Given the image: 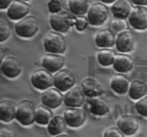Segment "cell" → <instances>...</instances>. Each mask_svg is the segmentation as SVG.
Instances as JSON below:
<instances>
[{
    "mask_svg": "<svg viewBox=\"0 0 147 137\" xmlns=\"http://www.w3.org/2000/svg\"><path fill=\"white\" fill-rule=\"evenodd\" d=\"M36 108L30 100L24 99L17 106L15 118L23 126H29L35 121Z\"/></svg>",
    "mask_w": 147,
    "mask_h": 137,
    "instance_id": "obj_1",
    "label": "cell"
},
{
    "mask_svg": "<svg viewBox=\"0 0 147 137\" xmlns=\"http://www.w3.org/2000/svg\"><path fill=\"white\" fill-rule=\"evenodd\" d=\"M76 17H73L68 12L60 11L50 16V23L55 31L65 33L73 26L76 25Z\"/></svg>",
    "mask_w": 147,
    "mask_h": 137,
    "instance_id": "obj_2",
    "label": "cell"
},
{
    "mask_svg": "<svg viewBox=\"0 0 147 137\" xmlns=\"http://www.w3.org/2000/svg\"><path fill=\"white\" fill-rule=\"evenodd\" d=\"M43 45L46 51L51 54H63L66 49L64 37L57 31L48 33L45 37Z\"/></svg>",
    "mask_w": 147,
    "mask_h": 137,
    "instance_id": "obj_3",
    "label": "cell"
},
{
    "mask_svg": "<svg viewBox=\"0 0 147 137\" xmlns=\"http://www.w3.org/2000/svg\"><path fill=\"white\" fill-rule=\"evenodd\" d=\"M39 24L37 18L29 15L20 19L15 24V31L17 35L22 38H30L37 33Z\"/></svg>",
    "mask_w": 147,
    "mask_h": 137,
    "instance_id": "obj_4",
    "label": "cell"
},
{
    "mask_svg": "<svg viewBox=\"0 0 147 137\" xmlns=\"http://www.w3.org/2000/svg\"><path fill=\"white\" fill-rule=\"evenodd\" d=\"M30 80L33 86L41 91H45L54 85V77L45 68L36 70L32 74Z\"/></svg>",
    "mask_w": 147,
    "mask_h": 137,
    "instance_id": "obj_5",
    "label": "cell"
},
{
    "mask_svg": "<svg viewBox=\"0 0 147 137\" xmlns=\"http://www.w3.org/2000/svg\"><path fill=\"white\" fill-rule=\"evenodd\" d=\"M76 83V77L68 68H61L54 76V86L60 91H67L73 88Z\"/></svg>",
    "mask_w": 147,
    "mask_h": 137,
    "instance_id": "obj_6",
    "label": "cell"
},
{
    "mask_svg": "<svg viewBox=\"0 0 147 137\" xmlns=\"http://www.w3.org/2000/svg\"><path fill=\"white\" fill-rule=\"evenodd\" d=\"M108 14L107 7L102 3L98 2L92 4L87 15L89 24L93 26L101 25L107 19Z\"/></svg>",
    "mask_w": 147,
    "mask_h": 137,
    "instance_id": "obj_7",
    "label": "cell"
},
{
    "mask_svg": "<svg viewBox=\"0 0 147 137\" xmlns=\"http://www.w3.org/2000/svg\"><path fill=\"white\" fill-rule=\"evenodd\" d=\"M22 67L20 61L13 56H7L1 60V71L5 76L14 78L18 76Z\"/></svg>",
    "mask_w": 147,
    "mask_h": 137,
    "instance_id": "obj_8",
    "label": "cell"
},
{
    "mask_svg": "<svg viewBox=\"0 0 147 137\" xmlns=\"http://www.w3.org/2000/svg\"><path fill=\"white\" fill-rule=\"evenodd\" d=\"M129 22L134 29L144 30L147 29V8L144 6L134 7L129 17Z\"/></svg>",
    "mask_w": 147,
    "mask_h": 137,
    "instance_id": "obj_9",
    "label": "cell"
},
{
    "mask_svg": "<svg viewBox=\"0 0 147 137\" xmlns=\"http://www.w3.org/2000/svg\"><path fill=\"white\" fill-rule=\"evenodd\" d=\"M64 118L67 125L73 128H77L83 124L86 119L84 111L77 107H69L65 111Z\"/></svg>",
    "mask_w": 147,
    "mask_h": 137,
    "instance_id": "obj_10",
    "label": "cell"
},
{
    "mask_svg": "<svg viewBox=\"0 0 147 137\" xmlns=\"http://www.w3.org/2000/svg\"><path fill=\"white\" fill-rule=\"evenodd\" d=\"M30 9L28 4L22 0H14L7 9V16L11 20H20L27 15Z\"/></svg>",
    "mask_w": 147,
    "mask_h": 137,
    "instance_id": "obj_11",
    "label": "cell"
},
{
    "mask_svg": "<svg viewBox=\"0 0 147 137\" xmlns=\"http://www.w3.org/2000/svg\"><path fill=\"white\" fill-rule=\"evenodd\" d=\"M63 95L57 88H48L45 90L41 95V101L42 104L50 108H55L60 106L63 102Z\"/></svg>",
    "mask_w": 147,
    "mask_h": 137,
    "instance_id": "obj_12",
    "label": "cell"
},
{
    "mask_svg": "<svg viewBox=\"0 0 147 137\" xmlns=\"http://www.w3.org/2000/svg\"><path fill=\"white\" fill-rule=\"evenodd\" d=\"M117 126L123 134L131 136L134 134L139 128L137 118L131 115H123L117 121Z\"/></svg>",
    "mask_w": 147,
    "mask_h": 137,
    "instance_id": "obj_13",
    "label": "cell"
},
{
    "mask_svg": "<svg viewBox=\"0 0 147 137\" xmlns=\"http://www.w3.org/2000/svg\"><path fill=\"white\" fill-rule=\"evenodd\" d=\"M135 38L129 30H125L119 34L116 40V47L119 51L129 52L134 48Z\"/></svg>",
    "mask_w": 147,
    "mask_h": 137,
    "instance_id": "obj_14",
    "label": "cell"
},
{
    "mask_svg": "<svg viewBox=\"0 0 147 137\" xmlns=\"http://www.w3.org/2000/svg\"><path fill=\"white\" fill-rule=\"evenodd\" d=\"M65 64V58L57 54H47L42 59V65L50 73L60 71Z\"/></svg>",
    "mask_w": 147,
    "mask_h": 137,
    "instance_id": "obj_15",
    "label": "cell"
},
{
    "mask_svg": "<svg viewBox=\"0 0 147 137\" xmlns=\"http://www.w3.org/2000/svg\"><path fill=\"white\" fill-rule=\"evenodd\" d=\"M81 88L85 95L88 97L99 96L104 92L102 84L91 77H88L82 81Z\"/></svg>",
    "mask_w": 147,
    "mask_h": 137,
    "instance_id": "obj_16",
    "label": "cell"
},
{
    "mask_svg": "<svg viewBox=\"0 0 147 137\" xmlns=\"http://www.w3.org/2000/svg\"><path fill=\"white\" fill-rule=\"evenodd\" d=\"M84 93L78 86L69 89L63 97L65 104L68 107H79L84 101Z\"/></svg>",
    "mask_w": 147,
    "mask_h": 137,
    "instance_id": "obj_17",
    "label": "cell"
},
{
    "mask_svg": "<svg viewBox=\"0 0 147 137\" xmlns=\"http://www.w3.org/2000/svg\"><path fill=\"white\" fill-rule=\"evenodd\" d=\"M116 35L111 28H104L99 30L95 37L96 45L102 48L111 47L116 43Z\"/></svg>",
    "mask_w": 147,
    "mask_h": 137,
    "instance_id": "obj_18",
    "label": "cell"
},
{
    "mask_svg": "<svg viewBox=\"0 0 147 137\" xmlns=\"http://www.w3.org/2000/svg\"><path fill=\"white\" fill-rule=\"evenodd\" d=\"M133 8L131 0H116L111 7V11L115 18L126 19L129 17Z\"/></svg>",
    "mask_w": 147,
    "mask_h": 137,
    "instance_id": "obj_19",
    "label": "cell"
},
{
    "mask_svg": "<svg viewBox=\"0 0 147 137\" xmlns=\"http://www.w3.org/2000/svg\"><path fill=\"white\" fill-rule=\"evenodd\" d=\"M90 113L95 116H104L110 111V105L103 97H93L89 101Z\"/></svg>",
    "mask_w": 147,
    "mask_h": 137,
    "instance_id": "obj_20",
    "label": "cell"
},
{
    "mask_svg": "<svg viewBox=\"0 0 147 137\" xmlns=\"http://www.w3.org/2000/svg\"><path fill=\"white\" fill-rule=\"evenodd\" d=\"M17 106L11 100H3L0 103V119L4 122H9L15 118Z\"/></svg>",
    "mask_w": 147,
    "mask_h": 137,
    "instance_id": "obj_21",
    "label": "cell"
},
{
    "mask_svg": "<svg viewBox=\"0 0 147 137\" xmlns=\"http://www.w3.org/2000/svg\"><path fill=\"white\" fill-rule=\"evenodd\" d=\"M129 86V78L123 74H116L111 80V88L119 94H126Z\"/></svg>",
    "mask_w": 147,
    "mask_h": 137,
    "instance_id": "obj_22",
    "label": "cell"
},
{
    "mask_svg": "<svg viewBox=\"0 0 147 137\" xmlns=\"http://www.w3.org/2000/svg\"><path fill=\"white\" fill-rule=\"evenodd\" d=\"M134 61L127 54H119L116 56L113 66L114 69L119 73H126L130 71L133 67Z\"/></svg>",
    "mask_w": 147,
    "mask_h": 137,
    "instance_id": "obj_23",
    "label": "cell"
},
{
    "mask_svg": "<svg viewBox=\"0 0 147 137\" xmlns=\"http://www.w3.org/2000/svg\"><path fill=\"white\" fill-rule=\"evenodd\" d=\"M147 93V85L141 80H134L130 84L129 95L132 99L139 100L144 96Z\"/></svg>",
    "mask_w": 147,
    "mask_h": 137,
    "instance_id": "obj_24",
    "label": "cell"
},
{
    "mask_svg": "<svg viewBox=\"0 0 147 137\" xmlns=\"http://www.w3.org/2000/svg\"><path fill=\"white\" fill-rule=\"evenodd\" d=\"M65 120L60 116H54L47 125V131L51 136H57L66 128Z\"/></svg>",
    "mask_w": 147,
    "mask_h": 137,
    "instance_id": "obj_25",
    "label": "cell"
},
{
    "mask_svg": "<svg viewBox=\"0 0 147 137\" xmlns=\"http://www.w3.org/2000/svg\"><path fill=\"white\" fill-rule=\"evenodd\" d=\"M90 6V0H68L70 11L78 16H83L86 14Z\"/></svg>",
    "mask_w": 147,
    "mask_h": 137,
    "instance_id": "obj_26",
    "label": "cell"
},
{
    "mask_svg": "<svg viewBox=\"0 0 147 137\" xmlns=\"http://www.w3.org/2000/svg\"><path fill=\"white\" fill-rule=\"evenodd\" d=\"M53 118V112L50 108L45 106H39L36 108L35 121L41 125L48 124L51 118Z\"/></svg>",
    "mask_w": 147,
    "mask_h": 137,
    "instance_id": "obj_27",
    "label": "cell"
},
{
    "mask_svg": "<svg viewBox=\"0 0 147 137\" xmlns=\"http://www.w3.org/2000/svg\"><path fill=\"white\" fill-rule=\"evenodd\" d=\"M116 56V54L113 50L109 49H103L98 52V61L100 65L103 67H108L113 64Z\"/></svg>",
    "mask_w": 147,
    "mask_h": 137,
    "instance_id": "obj_28",
    "label": "cell"
},
{
    "mask_svg": "<svg viewBox=\"0 0 147 137\" xmlns=\"http://www.w3.org/2000/svg\"><path fill=\"white\" fill-rule=\"evenodd\" d=\"M110 28L114 32H121L128 29V24L125 19L115 18L110 22Z\"/></svg>",
    "mask_w": 147,
    "mask_h": 137,
    "instance_id": "obj_29",
    "label": "cell"
},
{
    "mask_svg": "<svg viewBox=\"0 0 147 137\" xmlns=\"http://www.w3.org/2000/svg\"><path fill=\"white\" fill-rule=\"evenodd\" d=\"M11 33V27L9 24L4 19H0V41H5L9 37Z\"/></svg>",
    "mask_w": 147,
    "mask_h": 137,
    "instance_id": "obj_30",
    "label": "cell"
},
{
    "mask_svg": "<svg viewBox=\"0 0 147 137\" xmlns=\"http://www.w3.org/2000/svg\"><path fill=\"white\" fill-rule=\"evenodd\" d=\"M135 107L139 114L147 117V96L139 98L135 104Z\"/></svg>",
    "mask_w": 147,
    "mask_h": 137,
    "instance_id": "obj_31",
    "label": "cell"
},
{
    "mask_svg": "<svg viewBox=\"0 0 147 137\" xmlns=\"http://www.w3.org/2000/svg\"><path fill=\"white\" fill-rule=\"evenodd\" d=\"M103 137H124V135L119 128L113 126L106 130Z\"/></svg>",
    "mask_w": 147,
    "mask_h": 137,
    "instance_id": "obj_32",
    "label": "cell"
},
{
    "mask_svg": "<svg viewBox=\"0 0 147 137\" xmlns=\"http://www.w3.org/2000/svg\"><path fill=\"white\" fill-rule=\"evenodd\" d=\"M48 9L52 14L59 12L62 9V5L58 0H50L47 4Z\"/></svg>",
    "mask_w": 147,
    "mask_h": 137,
    "instance_id": "obj_33",
    "label": "cell"
},
{
    "mask_svg": "<svg viewBox=\"0 0 147 137\" xmlns=\"http://www.w3.org/2000/svg\"><path fill=\"white\" fill-rule=\"evenodd\" d=\"M89 21L87 17H80L76 19V28L78 31H83L87 27Z\"/></svg>",
    "mask_w": 147,
    "mask_h": 137,
    "instance_id": "obj_34",
    "label": "cell"
},
{
    "mask_svg": "<svg viewBox=\"0 0 147 137\" xmlns=\"http://www.w3.org/2000/svg\"><path fill=\"white\" fill-rule=\"evenodd\" d=\"M0 137H14L13 132L7 128H2L0 132Z\"/></svg>",
    "mask_w": 147,
    "mask_h": 137,
    "instance_id": "obj_35",
    "label": "cell"
},
{
    "mask_svg": "<svg viewBox=\"0 0 147 137\" xmlns=\"http://www.w3.org/2000/svg\"><path fill=\"white\" fill-rule=\"evenodd\" d=\"M12 1L13 0H0V9H5L8 8Z\"/></svg>",
    "mask_w": 147,
    "mask_h": 137,
    "instance_id": "obj_36",
    "label": "cell"
},
{
    "mask_svg": "<svg viewBox=\"0 0 147 137\" xmlns=\"http://www.w3.org/2000/svg\"><path fill=\"white\" fill-rule=\"evenodd\" d=\"M132 3L137 6L147 5V0H131Z\"/></svg>",
    "mask_w": 147,
    "mask_h": 137,
    "instance_id": "obj_37",
    "label": "cell"
},
{
    "mask_svg": "<svg viewBox=\"0 0 147 137\" xmlns=\"http://www.w3.org/2000/svg\"><path fill=\"white\" fill-rule=\"evenodd\" d=\"M101 1H103L105 4H111V3L114 2L116 0H100Z\"/></svg>",
    "mask_w": 147,
    "mask_h": 137,
    "instance_id": "obj_38",
    "label": "cell"
},
{
    "mask_svg": "<svg viewBox=\"0 0 147 137\" xmlns=\"http://www.w3.org/2000/svg\"><path fill=\"white\" fill-rule=\"evenodd\" d=\"M55 137H70L69 136H67V134H61V135H57Z\"/></svg>",
    "mask_w": 147,
    "mask_h": 137,
    "instance_id": "obj_39",
    "label": "cell"
},
{
    "mask_svg": "<svg viewBox=\"0 0 147 137\" xmlns=\"http://www.w3.org/2000/svg\"><path fill=\"white\" fill-rule=\"evenodd\" d=\"M22 1H30V0H22Z\"/></svg>",
    "mask_w": 147,
    "mask_h": 137,
    "instance_id": "obj_40",
    "label": "cell"
}]
</instances>
